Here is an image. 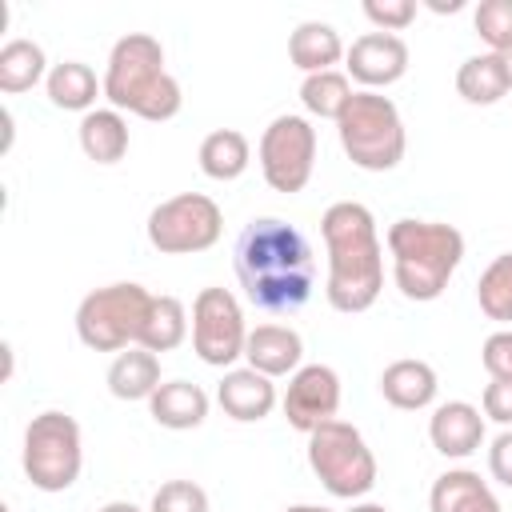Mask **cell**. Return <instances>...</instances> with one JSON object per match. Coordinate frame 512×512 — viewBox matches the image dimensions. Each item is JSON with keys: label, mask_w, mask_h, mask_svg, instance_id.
<instances>
[{"label": "cell", "mask_w": 512, "mask_h": 512, "mask_svg": "<svg viewBox=\"0 0 512 512\" xmlns=\"http://www.w3.org/2000/svg\"><path fill=\"white\" fill-rule=\"evenodd\" d=\"M236 276L252 308L276 316L296 312L308 304L316 284L312 248L300 228L276 216H260L236 240Z\"/></svg>", "instance_id": "6da1fadb"}, {"label": "cell", "mask_w": 512, "mask_h": 512, "mask_svg": "<svg viewBox=\"0 0 512 512\" xmlns=\"http://www.w3.org/2000/svg\"><path fill=\"white\" fill-rule=\"evenodd\" d=\"M320 236L328 248V304L336 312H368L384 288V248L372 212L356 200H336L320 216Z\"/></svg>", "instance_id": "7a4b0ae2"}, {"label": "cell", "mask_w": 512, "mask_h": 512, "mask_svg": "<svg viewBox=\"0 0 512 512\" xmlns=\"http://www.w3.org/2000/svg\"><path fill=\"white\" fill-rule=\"evenodd\" d=\"M104 96L116 112H132L140 120H172L184 104L176 76L164 68V48L148 32H128L112 44L104 68Z\"/></svg>", "instance_id": "3957f363"}, {"label": "cell", "mask_w": 512, "mask_h": 512, "mask_svg": "<svg viewBox=\"0 0 512 512\" xmlns=\"http://www.w3.org/2000/svg\"><path fill=\"white\" fill-rule=\"evenodd\" d=\"M388 256H392V280H396V288L408 300L428 304V300H436L448 288L452 272L460 268V260H464V236L452 224L404 216V220L388 224Z\"/></svg>", "instance_id": "277c9868"}, {"label": "cell", "mask_w": 512, "mask_h": 512, "mask_svg": "<svg viewBox=\"0 0 512 512\" xmlns=\"http://www.w3.org/2000/svg\"><path fill=\"white\" fill-rule=\"evenodd\" d=\"M336 136L344 156L364 172H392L408 148L400 108L380 92H356L336 120Z\"/></svg>", "instance_id": "5b68a950"}, {"label": "cell", "mask_w": 512, "mask_h": 512, "mask_svg": "<svg viewBox=\"0 0 512 512\" xmlns=\"http://www.w3.org/2000/svg\"><path fill=\"white\" fill-rule=\"evenodd\" d=\"M152 292L144 284L120 280L88 292L76 308V336L96 352H124L140 344V332L152 312Z\"/></svg>", "instance_id": "8992f818"}, {"label": "cell", "mask_w": 512, "mask_h": 512, "mask_svg": "<svg viewBox=\"0 0 512 512\" xmlns=\"http://www.w3.org/2000/svg\"><path fill=\"white\" fill-rule=\"evenodd\" d=\"M308 468L340 500H356L376 484V456L348 420H328L308 432Z\"/></svg>", "instance_id": "52a82bcc"}, {"label": "cell", "mask_w": 512, "mask_h": 512, "mask_svg": "<svg viewBox=\"0 0 512 512\" xmlns=\"http://www.w3.org/2000/svg\"><path fill=\"white\" fill-rule=\"evenodd\" d=\"M80 424L68 412H40L24 428V476L40 492H68L80 476Z\"/></svg>", "instance_id": "ba28073f"}, {"label": "cell", "mask_w": 512, "mask_h": 512, "mask_svg": "<svg viewBox=\"0 0 512 512\" xmlns=\"http://www.w3.org/2000/svg\"><path fill=\"white\" fill-rule=\"evenodd\" d=\"M224 232V212L204 192H180L148 212V244L164 256L208 252Z\"/></svg>", "instance_id": "9c48e42d"}, {"label": "cell", "mask_w": 512, "mask_h": 512, "mask_svg": "<svg viewBox=\"0 0 512 512\" xmlns=\"http://www.w3.org/2000/svg\"><path fill=\"white\" fill-rule=\"evenodd\" d=\"M316 164V128L304 116H276L260 136V172L272 192H304Z\"/></svg>", "instance_id": "30bf717a"}, {"label": "cell", "mask_w": 512, "mask_h": 512, "mask_svg": "<svg viewBox=\"0 0 512 512\" xmlns=\"http://www.w3.org/2000/svg\"><path fill=\"white\" fill-rule=\"evenodd\" d=\"M244 344L248 328L236 296L228 288H200L192 300V352L212 368H228L244 356Z\"/></svg>", "instance_id": "8fae6325"}, {"label": "cell", "mask_w": 512, "mask_h": 512, "mask_svg": "<svg viewBox=\"0 0 512 512\" xmlns=\"http://www.w3.org/2000/svg\"><path fill=\"white\" fill-rule=\"evenodd\" d=\"M340 408V376L328 364H300L288 376V392H284V420L296 432H316L320 424L336 420Z\"/></svg>", "instance_id": "7c38bea8"}, {"label": "cell", "mask_w": 512, "mask_h": 512, "mask_svg": "<svg viewBox=\"0 0 512 512\" xmlns=\"http://www.w3.org/2000/svg\"><path fill=\"white\" fill-rule=\"evenodd\" d=\"M344 68L356 84H364V92L388 88L408 72V44L396 32H364L352 40V48L344 52Z\"/></svg>", "instance_id": "4fadbf2b"}, {"label": "cell", "mask_w": 512, "mask_h": 512, "mask_svg": "<svg viewBox=\"0 0 512 512\" xmlns=\"http://www.w3.org/2000/svg\"><path fill=\"white\" fill-rule=\"evenodd\" d=\"M428 440H432V448H436L440 456H448V460L472 456V452L484 444V416H480V408L468 404V400H448V404H440V408L432 412V420H428Z\"/></svg>", "instance_id": "5bb4252c"}, {"label": "cell", "mask_w": 512, "mask_h": 512, "mask_svg": "<svg viewBox=\"0 0 512 512\" xmlns=\"http://www.w3.org/2000/svg\"><path fill=\"white\" fill-rule=\"evenodd\" d=\"M216 400H220L224 416L252 424L276 408V384H272V376H264L256 368H228L216 388Z\"/></svg>", "instance_id": "9a60e30c"}, {"label": "cell", "mask_w": 512, "mask_h": 512, "mask_svg": "<svg viewBox=\"0 0 512 512\" xmlns=\"http://www.w3.org/2000/svg\"><path fill=\"white\" fill-rule=\"evenodd\" d=\"M300 356H304V340L288 324H256L248 332L244 360L264 376H292L300 368Z\"/></svg>", "instance_id": "2e32d148"}, {"label": "cell", "mask_w": 512, "mask_h": 512, "mask_svg": "<svg viewBox=\"0 0 512 512\" xmlns=\"http://www.w3.org/2000/svg\"><path fill=\"white\" fill-rule=\"evenodd\" d=\"M428 512H500L496 492L472 468H448L428 492Z\"/></svg>", "instance_id": "e0dca14e"}, {"label": "cell", "mask_w": 512, "mask_h": 512, "mask_svg": "<svg viewBox=\"0 0 512 512\" xmlns=\"http://www.w3.org/2000/svg\"><path fill=\"white\" fill-rule=\"evenodd\" d=\"M436 368L428 360H392L384 372H380V396L392 404V408H404V412H420L436 400Z\"/></svg>", "instance_id": "ac0fdd59"}, {"label": "cell", "mask_w": 512, "mask_h": 512, "mask_svg": "<svg viewBox=\"0 0 512 512\" xmlns=\"http://www.w3.org/2000/svg\"><path fill=\"white\" fill-rule=\"evenodd\" d=\"M148 412L160 428H172V432H188V428H200L204 416H208V392L192 380H164L152 400H148Z\"/></svg>", "instance_id": "d6986e66"}, {"label": "cell", "mask_w": 512, "mask_h": 512, "mask_svg": "<svg viewBox=\"0 0 512 512\" xmlns=\"http://www.w3.org/2000/svg\"><path fill=\"white\" fill-rule=\"evenodd\" d=\"M160 384V356L140 344L116 352V360L108 364V392L116 400H152Z\"/></svg>", "instance_id": "ffe728a7"}, {"label": "cell", "mask_w": 512, "mask_h": 512, "mask_svg": "<svg viewBox=\"0 0 512 512\" xmlns=\"http://www.w3.org/2000/svg\"><path fill=\"white\" fill-rule=\"evenodd\" d=\"M344 52H348V48H344L340 32H336L332 24H324V20H304V24H296V32L288 36V60H292L304 76H312V72H332V64H336Z\"/></svg>", "instance_id": "44dd1931"}, {"label": "cell", "mask_w": 512, "mask_h": 512, "mask_svg": "<svg viewBox=\"0 0 512 512\" xmlns=\"http://www.w3.org/2000/svg\"><path fill=\"white\" fill-rule=\"evenodd\" d=\"M76 136H80L84 156L96 160V164H116L128 152V120L116 108H92V112H84Z\"/></svg>", "instance_id": "7402d4cb"}, {"label": "cell", "mask_w": 512, "mask_h": 512, "mask_svg": "<svg viewBox=\"0 0 512 512\" xmlns=\"http://www.w3.org/2000/svg\"><path fill=\"white\" fill-rule=\"evenodd\" d=\"M48 100L64 112H92L96 96H104V80H96V72L84 60H64L48 72L44 80Z\"/></svg>", "instance_id": "603a6c76"}, {"label": "cell", "mask_w": 512, "mask_h": 512, "mask_svg": "<svg viewBox=\"0 0 512 512\" xmlns=\"http://www.w3.org/2000/svg\"><path fill=\"white\" fill-rule=\"evenodd\" d=\"M456 92L468 100V104H496L512 92L508 84V72H504V60L500 52H480V56H468L460 68H456Z\"/></svg>", "instance_id": "cb8c5ba5"}, {"label": "cell", "mask_w": 512, "mask_h": 512, "mask_svg": "<svg viewBox=\"0 0 512 512\" xmlns=\"http://www.w3.org/2000/svg\"><path fill=\"white\" fill-rule=\"evenodd\" d=\"M248 160H252L248 136L236 132V128H216V132H208V136L200 140V172H204L208 180L228 184V180L244 176Z\"/></svg>", "instance_id": "d4e9b609"}, {"label": "cell", "mask_w": 512, "mask_h": 512, "mask_svg": "<svg viewBox=\"0 0 512 512\" xmlns=\"http://www.w3.org/2000/svg\"><path fill=\"white\" fill-rule=\"evenodd\" d=\"M44 64H48V60H44V48H40L36 40H24V36L8 40V44L0 48V92L16 96V92L36 88L40 80H48Z\"/></svg>", "instance_id": "484cf974"}, {"label": "cell", "mask_w": 512, "mask_h": 512, "mask_svg": "<svg viewBox=\"0 0 512 512\" xmlns=\"http://www.w3.org/2000/svg\"><path fill=\"white\" fill-rule=\"evenodd\" d=\"M188 336V312H184V300L180 296H156L152 300V312H148V324L140 332V348L148 352H172L180 348Z\"/></svg>", "instance_id": "4316f807"}, {"label": "cell", "mask_w": 512, "mask_h": 512, "mask_svg": "<svg viewBox=\"0 0 512 512\" xmlns=\"http://www.w3.org/2000/svg\"><path fill=\"white\" fill-rule=\"evenodd\" d=\"M352 96H356L352 92V80L344 72H336V68L332 72H312L300 84V104L312 116H320V120H340V112L348 108Z\"/></svg>", "instance_id": "83f0119b"}, {"label": "cell", "mask_w": 512, "mask_h": 512, "mask_svg": "<svg viewBox=\"0 0 512 512\" xmlns=\"http://www.w3.org/2000/svg\"><path fill=\"white\" fill-rule=\"evenodd\" d=\"M480 312L496 324H512V252H500L476 280Z\"/></svg>", "instance_id": "f1b7e54d"}, {"label": "cell", "mask_w": 512, "mask_h": 512, "mask_svg": "<svg viewBox=\"0 0 512 512\" xmlns=\"http://www.w3.org/2000/svg\"><path fill=\"white\" fill-rule=\"evenodd\" d=\"M472 24L476 36L488 44V52H504L512 44V0H480Z\"/></svg>", "instance_id": "f546056e"}, {"label": "cell", "mask_w": 512, "mask_h": 512, "mask_svg": "<svg viewBox=\"0 0 512 512\" xmlns=\"http://www.w3.org/2000/svg\"><path fill=\"white\" fill-rule=\"evenodd\" d=\"M148 512H208V492L196 480H168L156 488Z\"/></svg>", "instance_id": "4dcf8cb0"}, {"label": "cell", "mask_w": 512, "mask_h": 512, "mask_svg": "<svg viewBox=\"0 0 512 512\" xmlns=\"http://www.w3.org/2000/svg\"><path fill=\"white\" fill-rule=\"evenodd\" d=\"M364 16L376 32H404L416 20V0H364Z\"/></svg>", "instance_id": "1f68e13d"}, {"label": "cell", "mask_w": 512, "mask_h": 512, "mask_svg": "<svg viewBox=\"0 0 512 512\" xmlns=\"http://www.w3.org/2000/svg\"><path fill=\"white\" fill-rule=\"evenodd\" d=\"M480 364L488 368L492 380H512V328H500V332H492L484 340Z\"/></svg>", "instance_id": "d6a6232c"}, {"label": "cell", "mask_w": 512, "mask_h": 512, "mask_svg": "<svg viewBox=\"0 0 512 512\" xmlns=\"http://www.w3.org/2000/svg\"><path fill=\"white\" fill-rule=\"evenodd\" d=\"M480 404H484V416H488V420L512 428V380H488Z\"/></svg>", "instance_id": "836d02e7"}, {"label": "cell", "mask_w": 512, "mask_h": 512, "mask_svg": "<svg viewBox=\"0 0 512 512\" xmlns=\"http://www.w3.org/2000/svg\"><path fill=\"white\" fill-rule=\"evenodd\" d=\"M488 472H492V480H500L504 488H512V428H504L492 440V448H488Z\"/></svg>", "instance_id": "e575fe53"}, {"label": "cell", "mask_w": 512, "mask_h": 512, "mask_svg": "<svg viewBox=\"0 0 512 512\" xmlns=\"http://www.w3.org/2000/svg\"><path fill=\"white\" fill-rule=\"evenodd\" d=\"M432 12H460L464 8V0H424Z\"/></svg>", "instance_id": "d590c367"}, {"label": "cell", "mask_w": 512, "mask_h": 512, "mask_svg": "<svg viewBox=\"0 0 512 512\" xmlns=\"http://www.w3.org/2000/svg\"><path fill=\"white\" fill-rule=\"evenodd\" d=\"M100 512H140V508H136L132 500H112V504H104Z\"/></svg>", "instance_id": "8d00e7d4"}, {"label": "cell", "mask_w": 512, "mask_h": 512, "mask_svg": "<svg viewBox=\"0 0 512 512\" xmlns=\"http://www.w3.org/2000/svg\"><path fill=\"white\" fill-rule=\"evenodd\" d=\"M284 512H332V508H320V504H292V508H284Z\"/></svg>", "instance_id": "74e56055"}, {"label": "cell", "mask_w": 512, "mask_h": 512, "mask_svg": "<svg viewBox=\"0 0 512 512\" xmlns=\"http://www.w3.org/2000/svg\"><path fill=\"white\" fill-rule=\"evenodd\" d=\"M500 60H504V72H508V84H512V44L500 52Z\"/></svg>", "instance_id": "f35d334b"}, {"label": "cell", "mask_w": 512, "mask_h": 512, "mask_svg": "<svg viewBox=\"0 0 512 512\" xmlns=\"http://www.w3.org/2000/svg\"><path fill=\"white\" fill-rule=\"evenodd\" d=\"M348 512H388V508L384 504H352Z\"/></svg>", "instance_id": "ab89813d"}, {"label": "cell", "mask_w": 512, "mask_h": 512, "mask_svg": "<svg viewBox=\"0 0 512 512\" xmlns=\"http://www.w3.org/2000/svg\"><path fill=\"white\" fill-rule=\"evenodd\" d=\"M0 512H12V508H0Z\"/></svg>", "instance_id": "60d3db41"}]
</instances>
